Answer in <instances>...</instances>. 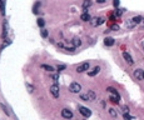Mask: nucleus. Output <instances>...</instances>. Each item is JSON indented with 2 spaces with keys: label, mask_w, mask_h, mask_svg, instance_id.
Listing matches in <instances>:
<instances>
[{
  "label": "nucleus",
  "mask_w": 144,
  "mask_h": 120,
  "mask_svg": "<svg viewBox=\"0 0 144 120\" xmlns=\"http://www.w3.org/2000/svg\"><path fill=\"white\" fill-rule=\"evenodd\" d=\"M80 90H82V86L79 83H72L69 85V91L73 94H78V93H80Z\"/></svg>",
  "instance_id": "f257e3e1"
},
{
  "label": "nucleus",
  "mask_w": 144,
  "mask_h": 120,
  "mask_svg": "<svg viewBox=\"0 0 144 120\" xmlns=\"http://www.w3.org/2000/svg\"><path fill=\"white\" fill-rule=\"evenodd\" d=\"M104 21H105V19H104V18L98 16V18L91 19V20H90V24H91L93 26H99V25H101V24H104Z\"/></svg>",
  "instance_id": "f03ea898"
},
{
  "label": "nucleus",
  "mask_w": 144,
  "mask_h": 120,
  "mask_svg": "<svg viewBox=\"0 0 144 120\" xmlns=\"http://www.w3.org/2000/svg\"><path fill=\"white\" fill-rule=\"evenodd\" d=\"M79 111H80V114H82L84 118H89V116L91 115V110H90L89 108H85V106H80V108H79Z\"/></svg>",
  "instance_id": "7ed1b4c3"
},
{
  "label": "nucleus",
  "mask_w": 144,
  "mask_h": 120,
  "mask_svg": "<svg viewBox=\"0 0 144 120\" xmlns=\"http://www.w3.org/2000/svg\"><path fill=\"white\" fill-rule=\"evenodd\" d=\"M61 116H63L64 119H72V118H73V113L69 110V109H67V108H65V109H63V110H61Z\"/></svg>",
  "instance_id": "20e7f679"
},
{
  "label": "nucleus",
  "mask_w": 144,
  "mask_h": 120,
  "mask_svg": "<svg viewBox=\"0 0 144 120\" xmlns=\"http://www.w3.org/2000/svg\"><path fill=\"white\" fill-rule=\"evenodd\" d=\"M50 94H51L53 98H55V99L59 98V88H58V85H51V86H50Z\"/></svg>",
  "instance_id": "39448f33"
},
{
  "label": "nucleus",
  "mask_w": 144,
  "mask_h": 120,
  "mask_svg": "<svg viewBox=\"0 0 144 120\" xmlns=\"http://www.w3.org/2000/svg\"><path fill=\"white\" fill-rule=\"evenodd\" d=\"M89 69V63H83V64H80L78 68H76V71L78 73H84V71H86Z\"/></svg>",
  "instance_id": "423d86ee"
},
{
  "label": "nucleus",
  "mask_w": 144,
  "mask_h": 120,
  "mask_svg": "<svg viewBox=\"0 0 144 120\" xmlns=\"http://www.w3.org/2000/svg\"><path fill=\"white\" fill-rule=\"evenodd\" d=\"M134 76H135L138 80L144 81V70H142V69H137V70L134 71Z\"/></svg>",
  "instance_id": "0eeeda50"
},
{
  "label": "nucleus",
  "mask_w": 144,
  "mask_h": 120,
  "mask_svg": "<svg viewBox=\"0 0 144 120\" xmlns=\"http://www.w3.org/2000/svg\"><path fill=\"white\" fill-rule=\"evenodd\" d=\"M109 100H110L112 103H114V104H118L119 100H120V95H119V94H110Z\"/></svg>",
  "instance_id": "6e6552de"
},
{
  "label": "nucleus",
  "mask_w": 144,
  "mask_h": 120,
  "mask_svg": "<svg viewBox=\"0 0 144 120\" xmlns=\"http://www.w3.org/2000/svg\"><path fill=\"white\" fill-rule=\"evenodd\" d=\"M123 58H124V60H125L129 65H133V64H134V60H133V58L130 56L127 51H124V53H123Z\"/></svg>",
  "instance_id": "1a4fd4ad"
},
{
  "label": "nucleus",
  "mask_w": 144,
  "mask_h": 120,
  "mask_svg": "<svg viewBox=\"0 0 144 120\" xmlns=\"http://www.w3.org/2000/svg\"><path fill=\"white\" fill-rule=\"evenodd\" d=\"M99 71H100V68H99V66H95V68H93L91 70L88 71V75H89V76H95V75L99 74Z\"/></svg>",
  "instance_id": "9d476101"
},
{
  "label": "nucleus",
  "mask_w": 144,
  "mask_h": 120,
  "mask_svg": "<svg viewBox=\"0 0 144 120\" xmlns=\"http://www.w3.org/2000/svg\"><path fill=\"white\" fill-rule=\"evenodd\" d=\"M86 95H88L89 101H93V100H95V98H97V94H95L93 90H89V91L86 93Z\"/></svg>",
  "instance_id": "9b49d317"
},
{
  "label": "nucleus",
  "mask_w": 144,
  "mask_h": 120,
  "mask_svg": "<svg viewBox=\"0 0 144 120\" xmlns=\"http://www.w3.org/2000/svg\"><path fill=\"white\" fill-rule=\"evenodd\" d=\"M114 39L113 38H105V40H104V44L105 46H113L114 45Z\"/></svg>",
  "instance_id": "f8f14e48"
},
{
  "label": "nucleus",
  "mask_w": 144,
  "mask_h": 120,
  "mask_svg": "<svg viewBox=\"0 0 144 120\" xmlns=\"http://www.w3.org/2000/svg\"><path fill=\"white\" fill-rule=\"evenodd\" d=\"M72 44H73L74 48H78V46H80V45H82V40H80L79 38H73Z\"/></svg>",
  "instance_id": "ddd939ff"
},
{
  "label": "nucleus",
  "mask_w": 144,
  "mask_h": 120,
  "mask_svg": "<svg viewBox=\"0 0 144 120\" xmlns=\"http://www.w3.org/2000/svg\"><path fill=\"white\" fill-rule=\"evenodd\" d=\"M80 19H82L83 21H90V20H91V16H90V15H89V13L86 11V13H83V14H82Z\"/></svg>",
  "instance_id": "4468645a"
},
{
  "label": "nucleus",
  "mask_w": 144,
  "mask_h": 120,
  "mask_svg": "<svg viewBox=\"0 0 144 120\" xmlns=\"http://www.w3.org/2000/svg\"><path fill=\"white\" fill-rule=\"evenodd\" d=\"M137 24L134 23V20L133 19H129V20H127V23H125V26L128 28V29H133L134 26H135Z\"/></svg>",
  "instance_id": "2eb2a0df"
},
{
  "label": "nucleus",
  "mask_w": 144,
  "mask_h": 120,
  "mask_svg": "<svg viewBox=\"0 0 144 120\" xmlns=\"http://www.w3.org/2000/svg\"><path fill=\"white\" fill-rule=\"evenodd\" d=\"M91 5V1L90 0H85L84 3H83V9H84V13H86V10H88V8Z\"/></svg>",
  "instance_id": "dca6fc26"
},
{
  "label": "nucleus",
  "mask_w": 144,
  "mask_h": 120,
  "mask_svg": "<svg viewBox=\"0 0 144 120\" xmlns=\"http://www.w3.org/2000/svg\"><path fill=\"white\" fill-rule=\"evenodd\" d=\"M42 69L46 70V71H54V70H55L53 66H50V65H46V64H43V65H42Z\"/></svg>",
  "instance_id": "f3484780"
},
{
  "label": "nucleus",
  "mask_w": 144,
  "mask_h": 120,
  "mask_svg": "<svg viewBox=\"0 0 144 120\" xmlns=\"http://www.w3.org/2000/svg\"><path fill=\"white\" fill-rule=\"evenodd\" d=\"M123 13H124V9H115V11H114V15L116 16V18H119V16H122L123 15Z\"/></svg>",
  "instance_id": "a211bd4d"
},
{
  "label": "nucleus",
  "mask_w": 144,
  "mask_h": 120,
  "mask_svg": "<svg viewBox=\"0 0 144 120\" xmlns=\"http://www.w3.org/2000/svg\"><path fill=\"white\" fill-rule=\"evenodd\" d=\"M132 19L134 20V23H135V24H139V23H142V20H144L140 15H138V16H134V18H132Z\"/></svg>",
  "instance_id": "6ab92c4d"
},
{
  "label": "nucleus",
  "mask_w": 144,
  "mask_h": 120,
  "mask_svg": "<svg viewBox=\"0 0 144 120\" xmlns=\"http://www.w3.org/2000/svg\"><path fill=\"white\" fill-rule=\"evenodd\" d=\"M44 25H45V20L42 19V18H39L38 19V26L39 28H44Z\"/></svg>",
  "instance_id": "aec40b11"
},
{
  "label": "nucleus",
  "mask_w": 144,
  "mask_h": 120,
  "mask_svg": "<svg viewBox=\"0 0 144 120\" xmlns=\"http://www.w3.org/2000/svg\"><path fill=\"white\" fill-rule=\"evenodd\" d=\"M109 114H110L113 118H116V116H118V113H116V110H115V109H113V108H112V109H109Z\"/></svg>",
  "instance_id": "412c9836"
},
{
  "label": "nucleus",
  "mask_w": 144,
  "mask_h": 120,
  "mask_svg": "<svg viewBox=\"0 0 144 120\" xmlns=\"http://www.w3.org/2000/svg\"><path fill=\"white\" fill-rule=\"evenodd\" d=\"M4 3H5V0H0V10H1V14H3V15L5 14V11H4V9H5Z\"/></svg>",
  "instance_id": "4be33fe9"
},
{
  "label": "nucleus",
  "mask_w": 144,
  "mask_h": 120,
  "mask_svg": "<svg viewBox=\"0 0 144 120\" xmlns=\"http://www.w3.org/2000/svg\"><path fill=\"white\" fill-rule=\"evenodd\" d=\"M124 120H137V119L133 118V116H130L128 113H125V114H124Z\"/></svg>",
  "instance_id": "5701e85b"
},
{
  "label": "nucleus",
  "mask_w": 144,
  "mask_h": 120,
  "mask_svg": "<svg viewBox=\"0 0 144 120\" xmlns=\"http://www.w3.org/2000/svg\"><path fill=\"white\" fill-rule=\"evenodd\" d=\"M0 106H1V108H3V109H4V113H5V114H6V115H10V111H9V110H8V108H6V106H5V105H4V104H0Z\"/></svg>",
  "instance_id": "b1692460"
},
{
  "label": "nucleus",
  "mask_w": 144,
  "mask_h": 120,
  "mask_svg": "<svg viewBox=\"0 0 144 120\" xmlns=\"http://www.w3.org/2000/svg\"><path fill=\"white\" fill-rule=\"evenodd\" d=\"M40 34H42V36L43 38H46L48 35H49V33H48V30H45V29H43L42 31H40Z\"/></svg>",
  "instance_id": "393cba45"
},
{
  "label": "nucleus",
  "mask_w": 144,
  "mask_h": 120,
  "mask_svg": "<svg viewBox=\"0 0 144 120\" xmlns=\"http://www.w3.org/2000/svg\"><path fill=\"white\" fill-rule=\"evenodd\" d=\"M122 111H123L124 114H125V113H129V108H128L127 105H123V106H122Z\"/></svg>",
  "instance_id": "a878e982"
},
{
  "label": "nucleus",
  "mask_w": 144,
  "mask_h": 120,
  "mask_svg": "<svg viewBox=\"0 0 144 120\" xmlns=\"http://www.w3.org/2000/svg\"><path fill=\"white\" fill-rule=\"evenodd\" d=\"M25 86H27V89H28L29 93H33V90H34V86H33V85H30V84H25Z\"/></svg>",
  "instance_id": "bb28decb"
},
{
  "label": "nucleus",
  "mask_w": 144,
  "mask_h": 120,
  "mask_svg": "<svg viewBox=\"0 0 144 120\" xmlns=\"http://www.w3.org/2000/svg\"><path fill=\"white\" fill-rule=\"evenodd\" d=\"M80 99H82V100H84V101H89V99H88V95H86V94H82V95H80Z\"/></svg>",
  "instance_id": "cd10ccee"
},
{
  "label": "nucleus",
  "mask_w": 144,
  "mask_h": 120,
  "mask_svg": "<svg viewBox=\"0 0 144 120\" xmlns=\"http://www.w3.org/2000/svg\"><path fill=\"white\" fill-rule=\"evenodd\" d=\"M110 29L113 30V31H118V30H119V25H118V24H113Z\"/></svg>",
  "instance_id": "c85d7f7f"
},
{
  "label": "nucleus",
  "mask_w": 144,
  "mask_h": 120,
  "mask_svg": "<svg viewBox=\"0 0 144 120\" xmlns=\"http://www.w3.org/2000/svg\"><path fill=\"white\" fill-rule=\"evenodd\" d=\"M119 4H120V1H119V0H113V5H114V8H118V6H119Z\"/></svg>",
  "instance_id": "c756f323"
},
{
  "label": "nucleus",
  "mask_w": 144,
  "mask_h": 120,
  "mask_svg": "<svg viewBox=\"0 0 144 120\" xmlns=\"http://www.w3.org/2000/svg\"><path fill=\"white\" fill-rule=\"evenodd\" d=\"M65 68H67L65 65H59V66L57 68V70H58V71H61V70H64Z\"/></svg>",
  "instance_id": "7c9ffc66"
},
{
  "label": "nucleus",
  "mask_w": 144,
  "mask_h": 120,
  "mask_svg": "<svg viewBox=\"0 0 144 120\" xmlns=\"http://www.w3.org/2000/svg\"><path fill=\"white\" fill-rule=\"evenodd\" d=\"M97 1H98L99 4H103V3H105V0H97Z\"/></svg>",
  "instance_id": "2f4dec72"
}]
</instances>
